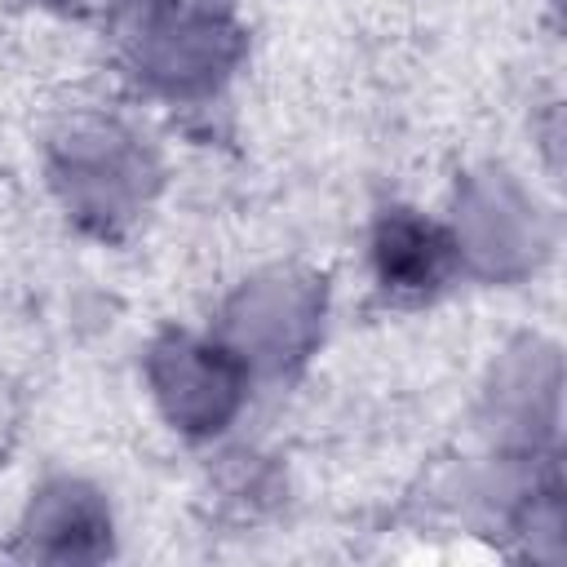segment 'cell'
<instances>
[{
  "instance_id": "5",
  "label": "cell",
  "mask_w": 567,
  "mask_h": 567,
  "mask_svg": "<svg viewBox=\"0 0 567 567\" xmlns=\"http://www.w3.org/2000/svg\"><path fill=\"white\" fill-rule=\"evenodd\" d=\"M363 261L372 284L394 297V301H421L447 288V279L461 270V248L452 226L439 217L412 208V204H390L372 217Z\"/></svg>"
},
{
  "instance_id": "3",
  "label": "cell",
  "mask_w": 567,
  "mask_h": 567,
  "mask_svg": "<svg viewBox=\"0 0 567 567\" xmlns=\"http://www.w3.org/2000/svg\"><path fill=\"white\" fill-rule=\"evenodd\" d=\"M146 385L173 430L213 439L248 403L252 372L217 332H164L146 350Z\"/></svg>"
},
{
  "instance_id": "4",
  "label": "cell",
  "mask_w": 567,
  "mask_h": 567,
  "mask_svg": "<svg viewBox=\"0 0 567 567\" xmlns=\"http://www.w3.org/2000/svg\"><path fill=\"white\" fill-rule=\"evenodd\" d=\"M323 319V288L297 270H270L244 284L226 306V328L217 332L248 372H284L306 359Z\"/></svg>"
},
{
  "instance_id": "1",
  "label": "cell",
  "mask_w": 567,
  "mask_h": 567,
  "mask_svg": "<svg viewBox=\"0 0 567 567\" xmlns=\"http://www.w3.org/2000/svg\"><path fill=\"white\" fill-rule=\"evenodd\" d=\"M120 62L164 102H208L244 58L235 0H124Z\"/></svg>"
},
{
  "instance_id": "6",
  "label": "cell",
  "mask_w": 567,
  "mask_h": 567,
  "mask_svg": "<svg viewBox=\"0 0 567 567\" xmlns=\"http://www.w3.org/2000/svg\"><path fill=\"white\" fill-rule=\"evenodd\" d=\"M111 505L84 478L44 483L22 514V554L49 563H89L111 554Z\"/></svg>"
},
{
  "instance_id": "2",
  "label": "cell",
  "mask_w": 567,
  "mask_h": 567,
  "mask_svg": "<svg viewBox=\"0 0 567 567\" xmlns=\"http://www.w3.org/2000/svg\"><path fill=\"white\" fill-rule=\"evenodd\" d=\"M49 186L89 235H124L159 186V164L124 120L75 111L49 137Z\"/></svg>"
}]
</instances>
